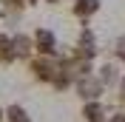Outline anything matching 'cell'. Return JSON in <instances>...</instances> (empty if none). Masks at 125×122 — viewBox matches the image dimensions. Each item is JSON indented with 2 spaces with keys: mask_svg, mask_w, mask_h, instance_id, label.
Instances as JSON below:
<instances>
[{
  "mask_svg": "<svg viewBox=\"0 0 125 122\" xmlns=\"http://www.w3.org/2000/svg\"><path fill=\"white\" fill-rule=\"evenodd\" d=\"M34 48L40 51V57H51L57 48V37L48 29H37L34 31Z\"/></svg>",
  "mask_w": 125,
  "mask_h": 122,
  "instance_id": "cell-1",
  "label": "cell"
},
{
  "mask_svg": "<svg viewBox=\"0 0 125 122\" xmlns=\"http://www.w3.org/2000/svg\"><path fill=\"white\" fill-rule=\"evenodd\" d=\"M77 91H80V97H83V99L97 102V97H100V91H102V80L88 74V77H83V80H77Z\"/></svg>",
  "mask_w": 125,
  "mask_h": 122,
  "instance_id": "cell-2",
  "label": "cell"
},
{
  "mask_svg": "<svg viewBox=\"0 0 125 122\" xmlns=\"http://www.w3.org/2000/svg\"><path fill=\"white\" fill-rule=\"evenodd\" d=\"M11 43H14V54H17V57H29L31 48H34V40H31L29 34H14Z\"/></svg>",
  "mask_w": 125,
  "mask_h": 122,
  "instance_id": "cell-3",
  "label": "cell"
},
{
  "mask_svg": "<svg viewBox=\"0 0 125 122\" xmlns=\"http://www.w3.org/2000/svg\"><path fill=\"white\" fill-rule=\"evenodd\" d=\"M94 11H100V0H77L74 3V14L77 17H91Z\"/></svg>",
  "mask_w": 125,
  "mask_h": 122,
  "instance_id": "cell-4",
  "label": "cell"
},
{
  "mask_svg": "<svg viewBox=\"0 0 125 122\" xmlns=\"http://www.w3.org/2000/svg\"><path fill=\"white\" fill-rule=\"evenodd\" d=\"M11 60H17V54H14V43H11V37L0 34V62H11Z\"/></svg>",
  "mask_w": 125,
  "mask_h": 122,
  "instance_id": "cell-5",
  "label": "cell"
},
{
  "mask_svg": "<svg viewBox=\"0 0 125 122\" xmlns=\"http://www.w3.org/2000/svg\"><path fill=\"white\" fill-rule=\"evenodd\" d=\"M83 116H85V122H102V105L100 102H88L83 108Z\"/></svg>",
  "mask_w": 125,
  "mask_h": 122,
  "instance_id": "cell-6",
  "label": "cell"
},
{
  "mask_svg": "<svg viewBox=\"0 0 125 122\" xmlns=\"http://www.w3.org/2000/svg\"><path fill=\"white\" fill-rule=\"evenodd\" d=\"M117 65H114V62H105V65H102L100 68V80H102V85L105 82H117Z\"/></svg>",
  "mask_w": 125,
  "mask_h": 122,
  "instance_id": "cell-7",
  "label": "cell"
},
{
  "mask_svg": "<svg viewBox=\"0 0 125 122\" xmlns=\"http://www.w3.org/2000/svg\"><path fill=\"white\" fill-rule=\"evenodd\" d=\"M6 116H9V122H31V119H29V114H26L20 105H11V108L6 111Z\"/></svg>",
  "mask_w": 125,
  "mask_h": 122,
  "instance_id": "cell-8",
  "label": "cell"
},
{
  "mask_svg": "<svg viewBox=\"0 0 125 122\" xmlns=\"http://www.w3.org/2000/svg\"><path fill=\"white\" fill-rule=\"evenodd\" d=\"M117 54H119V60H125V37L117 40Z\"/></svg>",
  "mask_w": 125,
  "mask_h": 122,
  "instance_id": "cell-9",
  "label": "cell"
},
{
  "mask_svg": "<svg viewBox=\"0 0 125 122\" xmlns=\"http://www.w3.org/2000/svg\"><path fill=\"white\" fill-rule=\"evenodd\" d=\"M119 97L125 99V77H122V80H119Z\"/></svg>",
  "mask_w": 125,
  "mask_h": 122,
  "instance_id": "cell-10",
  "label": "cell"
},
{
  "mask_svg": "<svg viewBox=\"0 0 125 122\" xmlns=\"http://www.w3.org/2000/svg\"><path fill=\"white\" fill-rule=\"evenodd\" d=\"M46 3H60V0H46Z\"/></svg>",
  "mask_w": 125,
  "mask_h": 122,
  "instance_id": "cell-11",
  "label": "cell"
},
{
  "mask_svg": "<svg viewBox=\"0 0 125 122\" xmlns=\"http://www.w3.org/2000/svg\"><path fill=\"white\" fill-rule=\"evenodd\" d=\"M26 3H37V0H26Z\"/></svg>",
  "mask_w": 125,
  "mask_h": 122,
  "instance_id": "cell-12",
  "label": "cell"
},
{
  "mask_svg": "<svg viewBox=\"0 0 125 122\" xmlns=\"http://www.w3.org/2000/svg\"><path fill=\"white\" fill-rule=\"evenodd\" d=\"M0 119H3V111H0Z\"/></svg>",
  "mask_w": 125,
  "mask_h": 122,
  "instance_id": "cell-13",
  "label": "cell"
}]
</instances>
